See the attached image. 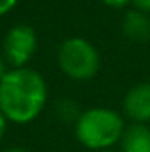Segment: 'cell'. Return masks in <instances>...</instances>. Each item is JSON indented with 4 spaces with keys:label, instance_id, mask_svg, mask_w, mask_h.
I'll list each match as a JSON object with an SVG mask.
<instances>
[{
    "label": "cell",
    "instance_id": "5b68a950",
    "mask_svg": "<svg viewBox=\"0 0 150 152\" xmlns=\"http://www.w3.org/2000/svg\"><path fill=\"white\" fill-rule=\"evenodd\" d=\"M124 112L134 124L150 122V83H140L125 94Z\"/></svg>",
    "mask_w": 150,
    "mask_h": 152
},
{
    "label": "cell",
    "instance_id": "277c9868",
    "mask_svg": "<svg viewBox=\"0 0 150 152\" xmlns=\"http://www.w3.org/2000/svg\"><path fill=\"white\" fill-rule=\"evenodd\" d=\"M37 50V34L30 25H14L4 37L2 55L11 69L27 67Z\"/></svg>",
    "mask_w": 150,
    "mask_h": 152
},
{
    "label": "cell",
    "instance_id": "9a60e30c",
    "mask_svg": "<svg viewBox=\"0 0 150 152\" xmlns=\"http://www.w3.org/2000/svg\"><path fill=\"white\" fill-rule=\"evenodd\" d=\"M103 152H117V151H111V149H110V151H103Z\"/></svg>",
    "mask_w": 150,
    "mask_h": 152
},
{
    "label": "cell",
    "instance_id": "4fadbf2b",
    "mask_svg": "<svg viewBox=\"0 0 150 152\" xmlns=\"http://www.w3.org/2000/svg\"><path fill=\"white\" fill-rule=\"evenodd\" d=\"M7 67H9V66H7V62H5V58H4V55L0 53V80H2L4 76L7 75V71H9Z\"/></svg>",
    "mask_w": 150,
    "mask_h": 152
},
{
    "label": "cell",
    "instance_id": "7c38bea8",
    "mask_svg": "<svg viewBox=\"0 0 150 152\" xmlns=\"http://www.w3.org/2000/svg\"><path fill=\"white\" fill-rule=\"evenodd\" d=\"M7 118L2 115V112H0V142H2V138H4V134H5V131H7Z\"/></svg>",
    "mask_w": 150,
    "mask_h": 152
},
{
    "label": "cell",
    "instance_id": "6da1fadb",
    "mask_svg": "<svg viewBox=\"0 0 150 152\" xmlns=\"http://www.w3.org/2000/svg\"><path fill=\"white\" fill-rule=\"evenodd\" d=\"M48 103V85L36 69H9L0 80V112L14 124L36 120Z\"/></svg>",
    "mask_w": 150,
    "mask_h": 152
},
{
    "label": "cell",
    "instance_id": "5bb4252c",
    "mask_svg": "<svg viewBox=\"0 0 150 152\" xmlns=\"http://www.w3.org/2000/svg\"><path fill=\"white\" fill-rule=\"evenodd\" d=\"M4 152H30L27 149H21V147H11V149H5Z\"/></svg>",
    "mask_w": 150,
    "mask_h": 152
},
{
    "label": "cell",
    "instance_id": "ba28073f",
    "mask_svg": "<svg viewBox=\"0 0 150 152\" xmlns=\"http://www.w3.org/2000/svg\"><path fill=\"white\" fill-rule=\"evenodd\" d=\"M55 112H57V115H58V118H60V120L74 122V124H76V120L79 118V115H81V112H79V110H78V106H76V103L69 101V99L58 101V103H57Z\"/></svg>",
    "mask_w": 150,
    "mask_h": 152
},
{
    "label": "cell",
    "instance_id": "30bf717a",
    "mask_svg": "<svg viewBox=\"0 0 150 152\" xmlns=\"http://www.w3.org/2000/svg\"><path fill=\"white\" fill-rule=\"evenodd\" d=\"M131 4L134 5V9H138V11H141V12L150 14V0H133Z\"/></svg>",
    "mask_w": 150,
    "mask_h": 152
},
{
    "label": "cell",
    "instance_id": "8fae6325",
    "mask_svg": "<svg viewBox=\"0 0 150 152\" xmlns=\"http://www.w3.org/2000/svg\"><path fill=\"white\" fill-rule=\"evenodd\" d=\"M108 7H113V9H120V7H125L127 4H131L133 0H103Z\"/></svg>",
    "mask_w": 150,
    "mask_h": 152
},
{
    "label": "cell",
    "instance_id": "8992f818",
    "mask_svg": "<svg viewBox=\"0 0 150 152\" xmlns=\"http://www.w3.org/2000/svg\"><path fill=\"white\" fill-rule=\"evenodd\" d=\"M122 32L124 36L136 42H145L150 39V16L138 9L125 12L122 20Z\"/></svg>",
    "mask_w": 150,
    "mask_h": 152
},
{
    "label": "cell",
    "instance_id": "7a4b0ae2",
    "mask_svg": "<svg viewBox=\"0 0 150 152\" xmlns=\"http://www.w3.org/2000/svg\"><path fill=\"white\" fill-rule=\"evenodd\" d=\"M74 133L83 147L94 152H103L110 151L122 140L125 124L118 112L97 106L81 112L74 124Z\"/></svg>",
    "mask_w": 150,
    "mask_h": 152
},
{
    "label": "cell",
    "instance_id": "52a82bcc",
    "mask_svg": "<svg viewBox=\"0 0 150 152\" xmlns=\"http://www.w3.org/2000/svg\"><path fill=\"white\" fill-rule=\"evenodd\" d=\"M120 143L122 152H150V127L147 124H133L125 127Z\"/></svg>",
    "mask_w": 150,
    "mask_h": 152
},
{
    "label": "cell",
    "instance_id": "3957f363",
    "mask_svg": "<svg viewBox=\"0 0 150 152\" xmlns=\"http://www.w3.org/2000/svg\"><path fill=\"white\" fill-rule=\"evenodd\" d=\"M62 73L71 80L85 81L97 75L101 67V57L95 46L83 37L66 39L57 53Z\"/></svg>",
    "mask_w": 150,
    "mask_h": 152
},
{
    "label": "cell",
    "instance_id": "9c48e42d",
    "mask_svg": "<svg viewBox=\"0 0 150 152\" xmlns=\"http://www.w3.org/2000/svg\"><path fill=\"white\" fill-rule=\"evenodd\" d=\"M18 0H0V18L5 16L7 12H11L14 7H16Z\"/></svg>",
    "mask_w": 150,
    "mask_h": 152
}]
</instances>
